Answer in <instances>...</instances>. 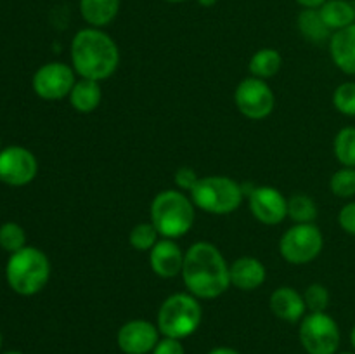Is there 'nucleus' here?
<instances>
[{
	"label": "nucleus",
	"instance_id": "nucleus-28",
	"mask_svg": "<svg viewBox=\"0 0 355 354\" xmlns=\"http://www.w3.org/2000/svg\"><path fill=\"white\" fill-rule=\"evenodd\" d=\"M333 104L342 115L355 117V82H345L336 87Z\"/></svg>",
	"mask_w": 355,
	"mask_h": 354
},
{
	"label": "nucleus",
	"instance_id": "nucleus-26",
	"mask_svg": "<svg viewBox=\"0 0 355 354\" xmlns=\"http://www.w3.org/2000/svg\"><path fill=\"white\" fill-rule=\"evenodd\" d=\"M329 189L338 198L355 196V169L354 167H343L333 174L329 180Z\"/></svg>",
	"mask_w": 355,
	"mask_h": 354
},
{
	"label": "nucleus",
	"instance_id": "nucleus-38",
	"mask_svg": "<svg viewBox=\"0 0 355 354\" xmlns=\"http://www.w3.org/2000/svg\"><path fill=\"white\" fill-rule=\"evenodd\" d=\"M166 2H172V3H179V2H184V0H166Z\"/></svg>",
	"mask_w": 355,
	"mask_h": 354
},
{
	"label": "nucleus",
	"instance_id": "nucleus-34",
	"mask_svg": "<svg viewBox=\"0 0 355 354\" xmlns=\"http://www.w3.org/2000/svg\"><path fill=\"white\" fill-rule=\"evenodd\" d=\"M208 354H239L238 351L232 349V347H215Z\"/></svg>",
	"mask_w": 355,
	"mask_h": 354
},
{
	"label": "nucleus",
	"instance_id": "nucleus-5",
	"mask_svg": "<svg viewBox=\"0 0 355 354\" xmlns=\"http://www.w3.org/2000/svg\"><path fill=\"white\" fill-rule=\"evenodd\" d=\"M203 309L193 294H173L165 298L158 311V330L163 337L186 339L201 325Z\"/></svg>",
	"mask_w": 355,
	"mask_h": 354
},
{
	"label": "nucleus",
	"instance_id": "nucleus-29",
	"mask_svg": "<svg viewBox=\"0 0 355 354\" xmlns=\"http://www.w3.org/2000/svg\"><path fill=\"white\" fill-rule=\"evenodd\" d=\"M305 305L311 312H326L329 305V292L324 285L312 283L304 292Z\"/></svg>",
	"mask_w": 355,
	"mask_h": 354
},
{
	"label": "nucleus",
	"instance_id": "nucleus-16",
	"mask_svg": "<svg viewBox=\"0 0 355 354\" xmlns=\"http://www.w3.org/2000/svg\"><path fill=\"white\" fill-rule=\"evenodd\" d=\"M329 54L340 71L355 75V23L331 35Z\"/></svg>",
	"mask_w": 355,
	"mask_h": 354
},
{
	"label": "nucleus",
	"instance_id": "nucleus-11",
	"mask_svg": "<svg viewBox=\"0 0 355 354\" xmlns=\"http://www.w3.org/2000/svg\"><path fill=\"white\" fill-rule=\"evenodd\" d=\"M38 162L30 149L9 146L0 151V183L9 186H26L37 177Z\"/></svg>",
	"mask_w": 355,
	"mask_h": 354
},
{
	"label": "nucleus",
	"instance_id": "nucleus-35",
	"mask_svg": "<svg viewBox=\"0 0 355 354\" xmlns=\"http://www.w3.org/2000/svg\"><path fill=\"white\" fill-rule=\"evenodd\" d=\"M198 2H200V6H203V7H211L217 3V0H198Z\"/></svg>",
	"mask_w": 355,
	"mask_h": 354
},
{
	"label": "nucleus",
	"instance_id": "nucleus-9",
	"mask_svg": "<svg viewBox=\"0 0 355 354\" xmlns=\"http://www.w3.org/2000/svg\"><path fill=\"white\" fill-rule=\"evenodd\" d=\"M238 110L250 120H263L276 108V97L269 83L257 76L245 78L234 92Z\"/></svg>",
	"mask_w": 355,
	"mask_h": 354
},
{
	"label": "nucleus",
	"instance_id": "nucleus-14",
	"mask_svg": "<svg viewBox=\"0 0 355 354\" xmlns=\"http://www.w3.org/2000/svg\"><path fill=\"white\" fill-rule=\"evenodd\" d=\"M184 255L182 250L179 248L173 239H159L151 250H149V264L155 274L159 278H175L177 274L182 273L184 266Z\"/></svg>",
	"mask_w": 355,
	"mask_h": 354
},
{
	"label": "nucleus",
	"instance_id": "nucleus-12",
	"mask_svg": "<svg viewBox=\"0 0 355 354\" xmlns=\"http://www.w3.org/2000/svg\"><path fill=\"white\" fill-rule=\"evenodd\" d=\"M250 210L262 224L276 226L288 217V200L272 186L253 187L250 191Z\"/></svg>",
	"mask_w": 355,
	"mask_h": 354
},
{
	"label": "nucleus",
	"instance_id": "nucleus-21",
	"mask_svg": "<svg viewBox=\"0 0 355 354\" xmlns=\"http://www.w3.org/2000/svg\"><path fill=\"white\" fill-rule=\"evenodd\" d=\"M298 30L309 42L321 44L331 38V30L324 24L319 9H305L298 14Z\"/></svg>",
	"mask_w": 355,
	"mask_h": 354
},
{
	"label": "nucleus",
	"instance_id": "nucleus-39",
	"mask_svg": "<svg viewBox=\"0 0 355 354\" xmlns=\"http://www.w3.org/2000/svg\"><path fill=\"white\" fill-rule=\"evenodd\" d=\"M0 349H2V333H0Z\"/></svg>",
	"mask_w": 355,
	"mask_h": 354
},
{
	"label": "nucleus",
	"instance_id": "nucleus-37",
	"mask_svg": "<svg viewBox=\"0 0 355 354\" xmlns=\"http://www.w3.org/2000/svg\"><path fill=\"white\" fill-rule=\"evenodd\" d=\"M2 354H23V353H19V351H7V353H2Z\"/></svg>",
	"mask_w": 355,
	"mask_h": 354
},
{
	"label": "nucleus",
	"instance_id": "nucleus-6",
	"mask_svg": "<svg viewBox=\"0 0 355 354\" xmlns=\"http://www.w3.org/2000/svg\"><path fill=\"white\" fill-rule=\"evenodd\" d=\"M245 191L234 179L225 176L201 177L191 189V200L208 214L225 215L238 210L243 203Z\"/></svg>",
	"mask_w": 355,
	"mask_h": 354
},
{
	"label": "nucleus",
	"instance_id": "nucleus-22",
	"mask_svg": "<svg viewBox=\"0 0 355 354\" xmlns=\"http://www.w3.org/2000/svg\"><path fill=\"white\" fill-rule=\"evenodd\" d=\"M283 65V58L276 49H260L250 59V71L257 78H270L276 75Z\"/></svg>",
	"mask_w": 355,
	"mask_h": 354
},
{
	"label": "nucleus",
	"instance_id": "nucleus-8",
	"mask_svg": "<svg viewBox=\"0 0 355 354\" xmlns=\"http://www.w3.org/2000/svg\"><path fill=\"white\" fill-rule=\"evenodd\" d=\"M324 246V238L318 226L312 224H295L288 229L279 242V252L286 262L302 266L309 264L319 257Z\"/></svg>",
	"mask_w": 355,
	"mask_h": 354
},
{
	"label": "nucleus",
	"instance_id": "nucleus-31",
	"mask_svg": "<svg viewBox=\"0 0 355 354\" xmlns=\"http://www.w3.org/2000/svg\"><path fill=\"white\" fill-rule=\"evenodd\" d=\"M151 354H186L182 342L179 339H170V337H163L156 347L153 349Z\"/></svg>",
	"mask_w": 355,
	"mask_h": 354
},
{
	"label": "nucleus",
	"instance_id": "nucleus-17",
	"mask_svg": "<svg viewBox=\"0 0 355 354\" xmlns=\"http://www.w3.org/2000/svg\"><path fill=\"white\" fill-rule=\"evenodd\" d=\"M229 273L231 285L243 292L257 290L266 281V266L255 257H239L232 266H229Z\"/></svg>",
	"mask_w": 355,
	"mask_h": 354
},
{
	"label": "nucleus",
	"instance_id": "nucleus-18",
	"mask_svg": "<svg viewBox=\"0 0 355 354\" xmlns=\"http://www.w3.org/2000/svg\"><path fill=\"white\" fill-rule=\"evenodd\" d=\"M101 97H103V90H101L99 82L80 78L76 80L69 92V103L78 113H92L101 104Z\"/></svg>",
	"mask_w": 355,
	"mask_h": 354
},
{
	"label": "nucleus",
	"instance_id": "nucleus-40",
	"mask_svg": "<svg viewBox=\"0 0 355 354\" xmlns=\"http://www.w3.org/2000/svg\"><path fill=\"white\" fill-rule=\"evenodd\" d=\"M338 354H355V353H350V351H345V353H338Z\"/></svg>",
	"mask_w": 355,
	"mask_h": 354
},
{
	"label": "nucleus",
	"instance_id": "nucleus-13",
	"mask_svg": "<svg viewBox=\"0 0 355 354\" xmlns=\"http://www.w3.org/2000/svg\"><path fill=\"white\" fill-rule=\"evenodd\" d=\"M159 342L158 326L148 319L127 321L116 335V344L123 354H149Z\"/></svg>",
	"mask_w": 355,
	"mask_h": 354
},
{
	"label": "nucleus",
	"instance_id": "nucleus-15",
	"mask_svg": "<svg viewBox=\"0 0 355 354\" xmlns=\"http://www.w3.org/2000/svg\"><path fill=\"white\" fill-rule=\"evenodd\" d=\"M269 305L276 318L288 323L302 321L307 311L304 295L291 287H281L274 290L269 298Z\"/></svg>",
	"mask_w": 355,
	"mask_h": 354
},
{
	"label": "nucleus",
	"instance_id": "nucleus-2",
	"mask_svg": "<svg viewBox=\"0 0 355 354\" xmlns=\"http://www.w3.org/2000/svg\"><path fill=\"white\" fill-rule=\"evenodd\" d=\"M71 62L82 78L106 80L120 65V51L113 38L99 28H83L73 37Z\"/></svg>",
	"mask_w": 355,
	"mask_h": 354
},
{
	"label": "nucleus",
	"instance_id": "nucleus-24",
	"mask_svg": "<svg viewBox=\"0 0 355 354\" xmlns=\"http://www.w3.org/2000/svg\"><path fill=\"white\" fill-rule=\"evenodd\" d=\"M335 156L343 167L355 169V127H345L336 134L333 141Z\"/></svg>",
	"mask_w": 355,
	"mask_h": 354
},
{
	"label": "nucleus",
	"instance_id": "nucleus-30",
	"mask_svg": "<svg viewBox=\"0 0 355 354\" xmlns=\"http://www.w3.org/2000/svg\"><path fill=\"white\" fill-rule=\"evenodd\" d=\"M338 222H340V228H342L343 231L349 233L350 236H355V201H352V203H347L345 207L340 210Z\"/></svg>",
	"mask_w": 355,
	"mask_h": 354
},
{
	"label": "nucleus",
	"instance_id": "nucleus-3",
	"mask_svg": "<svg viewBox=\"0 0 355 354\" xmlns=\"http://www.w3.org/2000/svg\"><path fill=\"white\" fill-rule=\"evenodd\" d=\"M6 278L16 294L30 297L47 285L51 278V262L42 250L24 246L19 252L10 253L6 266Z\"/></svg>",
	"mask_w": 355,
	"mask_h": 354
},
{
	"label": "nucleus",
	"instance_id": "nucleus-25",
	"mask_svg": "<svg viewBox=\"0 0 355 354\" xmlns=\"http://www.w3.org/2000/svg\"><path fill=\"white\" fill-rule=\"evenodd\" d=\"M0 246L6 252L16 253L26 246V233L16 222H6L0 226Z\"/></svg>",
	"mask_w": 355,
	"mask_h": 354
},
{
	"label": "nucleus",
	"instance_id": "nucleus-1",
	"mask_svg": "<svg viewBox=\"0 0 355 354\" xmlns=\"http://www.w3.org/2000/svg\"><path fill=\"white\" fill-rule=\"evenodd\" d=\"M184 285L196 298H217L231 287V273L220 250L208 242H196L184 255Z\"/></svg>",
	"mask_w": 355,
	"mask_h": 354
},
{
	"label": "nucleus",
	"instance_id": "nucleus-7",
	"mask_svg": "<svg viewBox=\"0 0 355 354\" xmlns=\"http://www.w3.org/2000/svg\"><path fill=\"white\" fill-rule=\"evenodd\" d=\"M298 337L307 354H336L342 342L338 323L328 312H311L304 316Z\"/></svg>",
	"mask_w": 355,
	"mask_h": 354
},
{
	"label": "nucleus",
	"instance_id": "nucleus-4",
	"mask_svg": "<svg viewBox=\"0 0 355 354\" xmlns=\"http://www.w3.org/2000/svg\"><path fill=\"white\" fill-rule=\"evenodd\" d=\"M151 224L168 239L187 235L194 224V203L182 191L166 189L151 203Z\"/></svg>",
	"mask_w": 355,
	"mask_h": 354
},
{
	"label": "nucleus",
	"instance_id": "nucleus-19",
	"mask_svg": "<svg viewBox=\"0 0 355 354\" xmlns=\"http://www.w3.org/2000/svg\"><path fill=\"white\" fill-rule=\"evenodd\" d=\"M120 10V0H80L82 17L92 28L110 24Z\"/></svg>",
	"mask_w": 355,
	"mask_h": 354
},
{
	"label": "nucleus",
	"instance_id": "nucleus-32",
	"mask_svg": "<svg viewBox=\"0 0 355 354\" xmlns=\"http://www.w3.org/2000/svg\"><path fill=\"white\" fill-rule=\"evenodd\" d=\"M198 180H200V177H198L196 172H194L193 169H189V167H182V169L177 170L175 184L180 187V189L189 191L191 193V189L196 186Z\"/></svg>",
	"mask_w": 355,
	"mask_h": 354
},
{
	"label": "nucleus",
	"instance_id": "nucleus-23",
	"mask_svg": "<svg viewBox=\"0 0 355 354\" xmlns=\"http://www.w3.org/2000/svg\"><path fill=\"white\" fill-rule=\"evenodd\" d=\"M288 215L297 224H312L318 217V205L307 194H293L288 200Z\"/></svg>",
	"mask_w": 355,
	"mask_h": 354
},
{
	"label": "nucleus",
	"instance_id": "nucleus-41",
	"mask_svg": "<svg viewBox=\"0 0 355 354\" xmlns=\"http://www.w3.org/2000/svg\"><path fill=\"white\" fill-rule=\"evenodd\" d=\"M0 151H2V149H0Z\"/></svg>",
	"mask_w": 355,
	"mask_h": 354
},
{
	"label": "nucleus",
	"instance_id": "nucleus-20",
	"mask_svg": "<svg viewBox=\"0 0 355 354\" xmlns=\"http://www.w3.org/2000/svg\"><path fill=\"white\" fill-rule=\"evenodd\" d=\"M322 21L333 31L343 30L355 23V9L347 0H328L319 7Z\"/></svg>",
	"mask_w": 355,
	"mask_h": 354
},
{
	"label": "nucleus",
	"instance_id": "nucleus-10",
	"mask_svg": "<svg viewBox=\"0 0 355 354\" xmlns=\"http://www.w3.org/2000/svg\"><path fill=\"white\" fill-rule=\"evenodd\" d=\"M75 71L64 62H47L33 75V90L45 101H59L69 96L75 85Z\"/></svg>",
	"mask_w": 355,
	"mask_h": 354
},
{
	"label": "nucleus",
	"instance_id": "nucleus-33",
	"mask_svg": "<svg viewBox=\"0 0 355 354\" xmlns=\"http://www.w3.org/2000/svg\"><path fill=\"white\" fill-rule=\"evenodd\" d=\"M295 2H298L302 7H305V9H319V7L324 2H328V0H295Z\"/></svg>",
	"mask_w": 355,
	"mask_h": 354
},
{
	"label": "nucleus",
	"instance_id": "nucleus-36",
	"mask_svg": "<svg viewBox=\"0 0 355 354\" xmlns=\"http://www.w3.org/2000/svg\"><path fill=\"white\" fill-rule=\"evenodd\" d=\"M350 344H352V347H354V351H355V325H354L352 332H350Z\"/></svg>",
	"mask_w": 355,
	"mask_h": 354
},
{
	"label": "nucleus",
	"instance_id": "nucleus-27",
	"mask_svg": "<svg viewBox=\"0 0 355 354\" xmlns=\"http://www.w3.org/2000/svg\"><path fill=\"white\" fill-rule=\"evenodd\" d=\"M158 235L159 233L156 231L151 222H142V224H137L132 229L128 242H130L132 248L139 250V252H146V250H151L158 243Z\"/></svg>",
	"mask_w": 355,
	"mask_h": 354
}]
</instances>
